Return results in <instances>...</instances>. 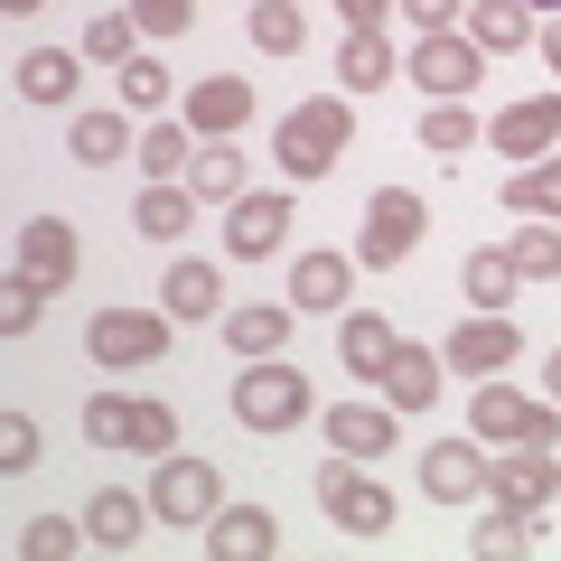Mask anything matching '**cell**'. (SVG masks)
Segmentation results:
<instances>
[{
    "label": "cell",
    "mask_w": 561,
    "mask_h": 561,
    "mask_svg": "<svg viewBox=\"0 0 561 561\" xmlns=\"http://www.w3.org/2000/svg\"><path fill=\"white\" fill-rule=\"evenodd\" d=\"M486 150H505V160H542V150H561V94H524L505 103L496 122H486Z\"/></svg>",
    "instance_id": "11"
},
{
    "label": "cell",
    "mask_w": 561,
    "mask_h": 561,
    "mask_svg": "<svg viewBox=\"0 0 561 561\" xmlns=\"http://www.w3.org/2000/svg\"><path fill=\"white\" fill-rule=\"evenodd\" d=\"M421 234H431V206H421L412 187H375V197H365V243H356V262L393 272V262L421 253Z\"/></svg>",
    "instance_id": "4"
},
{
    "label": "cell",
    "mask_w": 561,
    "mask_h": 561,
    "mask_svg": "<svg viewBox=\"0 0 561 561\" xmlns=\"http://www.w3.org/2000/svg\"><path fill=\"white\" fill-rule=\"evenodd\" d=\"M84 440H94V449H140V459H169V449H179V412H169V402L94 393V402H84Z\"/></svg>",
    "instance_id": "3"
},
{
    "label": "cell",
    "mask_w": 561,
    "mask_h": 561,
    "mask_svg": "<svg viewBox=\"0 0 561 561\" xmlns=\"http://www.w3.org/2000/svg\"><path fill=\"white\" fill-rule=\"evenodd\" d=\"M505 253H515V272H524V280H561V225H552V216H534L515 243H505Z\"/></svg>",
    "instance_id": "36"
},
{
    "label": "cell",
    "mask_w": 561,
    "mask_h": 561,
    "mask_svg": "<svg viewBox=\"0 0 561 561\" xmlns=\"http://www.w3.org/2000/svg\"><path fill=\"white\" fill-rule=\"evenodd\" d=\"M515 253H468V300L478 309H496V300H515Z\"/></svg>",
    "instance_id": "40"
},
{
    "label": "cell",
    "mask_w": 561,
    "mask_h": 561,
    "mask_svg": "<svg viewBox=\"0 0 561 561\" xmlns=\"http://www.w3.org/2000/svg\"><path fill=\"white\" fill-rule=\"evenodd\" d=\"M542 383H552V402H561V346H552V365H542Z\"/></svg>",
    "instance_id": "47"
},
{
    "label": "cell",
    "mask_w": 561,
    "mask_h": 561,
    "mask_svg": "<svg viewBox=\"0 0 561 561\" xmlns=\"http://www.w3.org/2000/svg\"><path fill=\"white\" fill-rule=\"evenodd\" d=\"M356 150V113H346L337 94H319V103H290L280 113V131H272V160H280V179H328V169Z\"/></svg>",
    "instance_id": "1"
},
{
    "label": "cell",
    "mask_w": 561,
    "mask_h": 561,
    "mask_svg": "<svg viewBox=\"0 0 561 561\" xmlns=\"http://www.w3.org/2000/svg\"><path fill=\"white\" fill-rule=\"evenodd\" d=\"M524 356V337H515V319H496V309H478V319H468V328H449V346H440V365H449V375H505V365H515Z\"/></svg>",
    "instance_id": "13"
},
{
    "label": "cell",
    "mask_w": 561,
    "mask_h": 561,
    "mask_svg": "<svg viewBox=\"0 0 561 561\" xmlns=\"http://www.w3.org/2000/svg\"><path fill=\"white\" fill-rule=\"evenodd\" d=\"M131 225H140L150 243H179L187 225H197V187H179V179H150V187L131 197Z\"/></svg>",
    "instance_id": "20"
},
{
    "label": "cell",
    "mask_w": 561,
    "mask_h": 561,
    "mask_svg": "<svg viewBox=\"0 0 561 561\" xmlns=\"http://www.w3.org/2000/svg\"><path fill=\"white\" fill-rule=\"evenodd\" d=\"M253 47L262 57H300V38H309V20H300V0H253Z\"/></svg>",
    "instance_id": "32"
},
{
    "label": "cell",
    "mask_w": 561,
    "mask_h": 561,
    "mask_svg": "<svg viewBox=\"0 0 561 561\" xmlns=\"http://www.w3.org/2000/svg\"><path fill=\"white\" fill-rule=\"evenodd\" d=\"M187 187L234 206V197H243V150H197V160H187Z\"/></svg>",
    "instance_id": "38"
},
{
    "label": "cell",
    "mask_w": 561,
    "mask_h": 561,
    "mask_svg": "<svg viewBox=\"0 0 561 561\" xmlns=\"http://www.w3.org/2000/svg\"><path fill=\"white\" fill-rule=\"evenodd\" d=\"M505 206H515V216H552V225H561V150L524 160L515 179H505Z\"/></svg>",
    "instance_id": "29"
},
{
    "label": "cell",
    "mask_w": 561,
    "mask_h": 561,
    "mask_svg": "<svg viewBox=\"0 0 561 561\" xmlns=\"http://www.w3.org/2000/svg\"><path fill=\"white\" fill-rule=\"evenodd\" d=\"M66 150H76L84 169H113V160H131L140 150V131L122 113H76V131H66Z\"/></svg>",
    "instance_id": "26"
},
{
    "label": "cell",
    "mask_w": 561,
    "mask_h": 561,
    "mask_svg": "<svg viewBox=\"0 0 561 561\" xmlns=\"http://www.w3.org/2000/svg\"><path fill=\"white\" fill-rule=\"evenodd\" d=\"M468 38L486 57H515V47H534V10L524 0H468Z\"/></svg>",
    "instance_id": "25"
},
{
    "label": "cell",
    "mask_w": 561,
    "mask_h": 561,
    "mask_svg": "<svg viewBox=\"0 0 561 561\" xmlns=\"http://www.w3.org/2000/svg\"><path fill=\"white\" fill-rule=\"evenodd\" d=\"M421 496H431V505H468V496H486V449H478V440L421 449Z\"/></svg>",
    "instance_id": "14"
},
{
    "label": "cell",
    "mask_w": 561,
    "mask_h": 561,
    "mask_svg": "<svg viewBox=\"0 0 561 561\" xmlns=\"http://www.w3.org/2000/svg\"><path fill=\"white\" fill-rule=\"evenodd\" d=\"M150 505H160V524H206L225 505V478L206 459H179V449H169L160 478H150Z\"/></svg>",
    "instance_id": "9"
},
{
    "label": "cell",
    "mask_w": 561,
    "mask_h": 561,
    "mask_svg": "<svg viewBox=\"0 0 561 561\" xmlns=\"http://www.w3.org/2000/svg\"><path fill=\"white\" fill-rule=\"evenodd\" d=\"M225 346H234L243 365L280 356V346H290V300H253V309H225Z\"/></svg>",
    "instance_id": "18"
},
{
    "label": "cell",
    "mask_w": 561,
    "mask_h": 561,
    "mask_svg": "<svg viewBox=\"0 0 561 561\" xmlns=\"http://www.w3.org/2000/svg\"><path fill=\"white\" fill-rule=\"evenodd\" d=\"M402 10H412V38H440V28L468 20V0H402Z\"/></svg>",
    "instance_id": "44"
},
{
    "label": "cell",
    "mask_w": 561,
    "mask_h": 561,
    "mask_svg": "<svg viewBox=\"0 0 561 561\" xmlns=\"http://www.w3.org/2000/svg\"><path fill=\"white\" fill-rule=\"evenodd\" d=\"M150 515H160L150 496H122V486H103V496L84 505V534H94V552H131V542H140V524H150Z\"/></svg>",
    "instance_id": "22"
},
{
    "label": "cell",
    "mask_w": 561,
    "mask_h": 561,
    "mask_svg": "<svg viewBox=\"0 0 561 561\" xmlns=\"http://www.w3.org/2000/svg\"><path fill=\"white\" fill-rule=\"evenodd\" d=\"M131 160H140V179H187V160H197L187 150V122H150Z\"/></svg>",
    "instance_id": "33"
},
{
    "label": "cell",
    "mask_w": 561,
    "mask_h": 561,
    "mask_svg": "<svg viewBox=\"0 0 561 561\" xmlns=\"http://www.w3.org/2000/svg\"><path fill=\"white\" fill-rule=\"evenodd\" d=\"M534 542H542V524L524 515V505H496V524H478V534H468V552H478V561H524Z\"/></svg>",
    "instance_id": "31"
},
{
    "label": "cell",
    "mask_w": 561,
    "mask_h": 561,
    "mask_svg": "<svg viewBox=\"0 0 561 561\" xmlns=\"http://www.w3.org/2000/svg\"><path fill=\"white\" fill-rule=\"evenodd\" d=\"M478 113H468V103H431V122H421V150H440V160H468V150H478Z\"/></svg>",
    "instance_id": "35"
},
{
    "label": "cell",
    "mask_w": 561,
    "mask_h": 561,
    "mask_svg": "<svg viewBox=\"0 0 561 561\" xmlns=\"http://www.w3.org/2000/svg\"><path fill=\"white\" fill-rule=\"evenodd\" d=\"M38 421H28V412H0V468H10V478H28V468H38Z\"/></svg>",
    "instance_id": "42"
},
{
    "label": "cell",
    "mask_w": 561,
    "mask_h": 561,
    "mask_svg": "<svg viewBox=\"0 0 561 561\" xmlns=\"http://www.w3.org/2000/svg\"><path fill=\"white\" fill-rule=\"evenodd\" d=\"M319 505H328V524H346V534H393V496H383L375 478H365V459H328L319 468Z\"/></svg>",
    "instance_id": "7"
},
{
    "label": "cell",
    "mask_w": 561,
    "mask_h": 561,
    "mask_svg": "<svg viewBox=\"0 0 561 561\" xmlns=\"http://www.w3.org/2000/svg\"><path fill=\"white\" fill-rule=\"evenodd\" d=\"M328 449H337V459H383V449H393V412L337 402V412H328Z\"/></svg>",
    "instance_id": "23"
},
{
    "label": "cell",
    "mask_w": 561,
    "mask_h": 561,
    "mask_svg": "<svg viewBox=\"0 0 561 561\" xmlns=\"http://www.w3.org/2000/svg\"><path fill=\"white\" fill-rule=\"evenodd\" d=\"M84 524H66V515H38V524H20V534H10V552L20 561H66V552H84Z\"/></svg>",
    "instance_id": "34"
},
{
    "label": "cell",
    "mask_w": 561,
    "mask_h": 561,
    "mask_svg": "<svg viewBox=\"0 0 561 561\" xmlns=\"http://www.w3.org/2000/svg\"><path fill=\"white\" fill-rule=\"evenodd\" d=\"M234 421L243 431H300L309 421V375H290L280 356H262L253 375H234Z\"/></svg>",
    "instance_id": "5"
},
{
    "label": "cell",
    "mask_w": 561,
    "mask_h": 561,
    "mask_svg": "<svg viewBox=\"0 0 561 561\" xmlns=\"http://www.w3.org/2000/svg\"><path fill=\"white\" fill-rule=\"evenodd\" d=\"M84 57H94V66H131L140 57V20H131V10H103V20L84 28Z\"/></svg>",
    "instance_id": "37"
},
{
    "label": "cell",
    "mask_w": 561,
    "mask_h": 561,
    "mask_svg": "<svg viewBox=\"0 0 561 561\" xmlns=\"http://www.w3.org/2000/svg\"><path fill=\"white\" fill-rule=\"evenodd\" d=\"M486 496H496V505H524V515H542V505L561 496L552 449H486Z\"/></svg>",
    "instance_id": "10"
},
{
    "label": "cell",
    "mask_w": 561,
    "mask_h": 561,
    "mask_svg": "<svg viewBox=\"0 0 561 561\" xmlns=\"http://www.w3.org/2000/svg\"><path fill=\"white\" fill-rule=\"evenodd\" d=\"M542 66L561 76V10H552V28H542Z\"/></svg>",
    "instance_id": "46"
},
{
    "label": "cell",
    "mask_w": 561,
    "mask_h": 561,
    "mask_svg": "<svg viewBox=\"0 0 561 561\" xmlns=\"http://www.w3.org/2000/svg\"><path fill=\"white\" fill-rule=\"evenodd\" d=\"M131 20H140V38H179L197 20V0H131Z\"/></svg>",
    "instance_id": "43"
},
{
    "label": "cell",
    "mask_w": 561,
    "mask_h": 561,
    "mask_svg": "<svg viewBox=\"0 0 561 561\" xmlns=\"http://www.w3.org/2000/svg\"><path fill=\"white\" fill-rule=\"evenodd\" d=\"M243 122H253V84H243V76H206V84H187V131L225 140V131H243Z\"/></svg>",
    "instance_id": "17"
},
{
    "label": "cell",
    "mask_w": 561,
    "mask_h": 561,
    "mask_svg": "<svg viewBox=\"0 0 561 561\" xmlns=\"http://www.w3.org/2000/svg\"><path fill=\"white\" fill-rule=\"evenodd\" d=\"M0 10H10V20H28V10H38V0H0Z\"/></svg>",
    "instance_id": "48"
},
{
    "label": "cell",
    "mask_w": 561,
    "mask_h": 561,
    "mask_svg": "<svg viewBox=\"0 0 561 561\" xmlns=\"http://www.w3.org/2000/svg\"><path fill=\"white\" fill-rule=\"evenodd\" d=\"M393 76H402V57H393V38H383V28L346 38V57H337V84H346V94H383Z\"/></svg>",
    "instance_id": "27"
},
{
    "label": "cell",
    "mask_w": 561,
    "mask_h": 561,
    "mask_svg": "<svg viewBox=\"0 0 561 561\" xmlns=\"http://www.w3.org/2000/svg\"><path fill=\"white\" fill-rule=\"evenodd\" d=\"M337 20H346V38H365V28L393 20V0H337Z\"/></svg>",
    "instance_id": "45"
},
{
    "label": "cell",
    "mask_w": 561,
    "mask_h": 561,
    "mask_svg": "<svg viewBox=\"0 0 561 561\" xmlns=\"http://www.w3.org/2000/svg\"><path fill=\"white\" fill-rule=\"evenodd\" d=\"M402 76H412L431 103H459L468 84L486 76V47L468 38V28H440V38H412V66H402Z\"/></svg>",
    "instance_id": "6"
},
{
    "label": "cell",
    "mask_w": 561,
    "mask_h": 561,
    "mask_svg": "<svg viewBox=\"0 0 561 561\" xmlns=\"http://www.w3.org/2000/svg\"><path fill=\"white\" fill-rule=\"evenodd\" d=\"M76 262H84V243H76V225H66V216H28V225H20V272H28V280L66 290Z\"/></svg>",
    "instance_id": "16"
},
{
    "label": "cell",
    "mask_w": 561,
    "mask_h": 561,
    "mask_svg": "<svg viewBox=\"0 0 561 561\" xmlns=\"http://www.w3.org/2000/svg\"><path fill=\"white\" fill-rule=\"evenodd\" d=\"M375 383H383V402H393V412H431V402H440V356H421V346H393Z\"/></svg>",
    "instance_id": "19"
},
{
    "label": "cell",
    "mask_w": 561,
    "mask_h": 561,
    "mask_svg": "<svg viewBox=\"0 0 561 561\" xmlns=\"http://www.w3.org/2000/svg\"><path fill=\"white\" fill-rule=\"evenodd\" d=\"M216 300H225L216 262H197V253H187V262H169V280H160V309H169V319H206Z\"/></svg>",
    "instance_id": "28"
},
{
    "label": "cell",
    "mask_w": 561,
    "mask_h": 561,
    "mask_svg": "<svg viewBox=\"0 0 561 561\" xmlns=\"http://www.w3.org/2000/svg\"><path fill=\"white\" fill-rule=\"evenodd\" d=\"M346 290H356V262L346 253H300L290 262V309H346Z\"/></svg>",
    "instance_id": "21"
},
{
    "label": "cell",
    "mask_w": 561,
    "mask_h": 561,
    "mask_svg": "<svg viewBox=\"0 0 561 561\" xmlns=\"http://www.w3.org/2000/svg\"><path fill=\"white\" fill-rule=\"evenodd\" d=\"M468 440H486V449H561V402H534V393H515V383H478Z\"/></svg>",
    "instance_id": "2"
},
{
    "label": "cell",
    "mask_w": 561,
    "mask_h": 561,
    "mask_svg": "<svg viewBox=\"0 0 561 561\" xmlns=\"http://www.w3.org/2000/svg\"><path fill=\"white\" fill-rule=\"evenodd\" d=\"M84 346H94V365H160L169 356V309H103L84 328Z\"/></svg>",
    "instance_id": "8"
},
{
    "label": "cell",
    "mask_w": 561,
    "mask_h": 561,
    "mask_svg": "<svg viewBox=\"0 0 561 561\" xmlns=\"http://www.w3.org/2000/svg\"><path fill=\"white\" fill-rule=\"evenodd\" d=\"M10 84H20L38 113H66V103H76V57H66V47H38V57L10 66Z\"/></svg>",
    "instance_id": "24"
},
{
    "label": "cell",
    "mask_w": 561,
    "mask_h": 561,
    "mask_svg": "<svg viewBox=\"0 0 561 561\" xmlns=\"http://www.w3.org/2000/svg\"><path fill=\"white\" fill-rule=\"evenodd\" d=\"M290 225H300V206L280 197V187H272V197H253V187H243L234 216H225V253H234V262H262V253H280V243H290Z\"/></svg>",
    "instance_id": "12"
},
{
    "label": "cell",
    "mask_w": 561,
    "mask_h": 561,
    "mask_svg": "<svg viewBox=\"0 0 561 561\" xmlns=\"http://www.w3.org/2000/svg\"><path fill=\"white\" fill-rule=\"evenodd\" d=\"M38 319H47V280L10 272V290H0V337H28Z\"/></svg>",
    "instance_id": "39"
},
{
    "label": "cell",
    "mask_w": 561,
    "mask_h": 561,
    "mask_svg": "<svg viewBox=\"0 0 561 561\" xmlns=\"http://www.w3.org/2000/svg\"><path fill=\"white\" fill-rule=\"evenodd\" d=\"M393 319H375V309H356V319L337 328V356H346V375H383V356H393Z\"/></svg>",
    "instance_id": "30"
},
{
    "label": "cell",
    "mask_w": 561,
    "mask_h": 561,
    "mask_svg": "<svg viewBox=\"0 0 561 561\" xmlns=\"http://www.w3.org/2000/svg\"><path fill=\"white\" fill-rule=\"evenodd\" d=\"M206 552L216 561H272L280 552L272 505H216V515H206Z\"/></svg>",
    "instance_id": "15"
},
{
    "label": "cell",
    "mask_w": 561,
    "mask_h": 561,
    "mask_svg": "<svg viewBox=\"0 0 561 561\" xmlns=\"http://www.w3.org/2000/svg\"><path fill=\"white\" fill-rule=\"evenodd\" d=\"M122 76V103H131V113H160L169 103V66L160 57H131V66H113Z\"/></svg>",
    "instance_id": "41"
}]
</instances>
